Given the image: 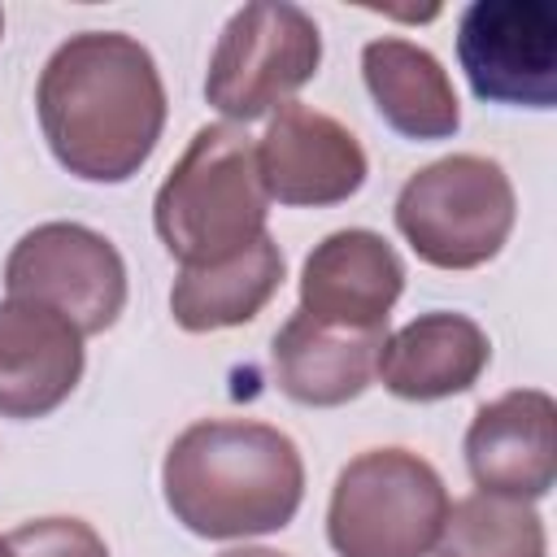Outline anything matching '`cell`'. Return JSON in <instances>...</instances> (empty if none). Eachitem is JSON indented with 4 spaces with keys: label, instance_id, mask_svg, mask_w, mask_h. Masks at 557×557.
I'll return each mask as SVG.
<instances>
[{
    "label": "cell",
    "instance_id": "obj_1",
    "mask_svg": "<svg viewBox=\"0 0 557 557\" xmlns=\"http://www.w3.org/2000/svg\"><path fill=\"white\" fill-rule=\"evenodd\" d=\"M35 109L52 157L74 178L126 183L161 139L165 87L139 39L83 30L48 57Z\"/></svg>",
    "mask_w": 557,
    "mask_h": 557
},
{
    "label": "cell",
    "instance_id": "obj_2",
    "mask_svg": "<svg viewBox=\"0 0 557 557\" xmlns=\"http://www.w3.org/2000/svg\"><path fill=\"white\" fill-rule=\"evenodd\" d=\"M161 487L170 513L205 540L283 531L305 496L296 444L265 422H191L165 453Z\"/></svg>",
    "mask_w": 557,
    "mask_h": 557
},
{
    "label": "cell",
    "instance_id": "obj_3",
    "mask_svg": "<svg viewBox=\"0 0 557 557\" xmlns=\"http://www.w3.org/2000/svg\"><path fill=\"white\" fill-rule=\"evenodd\" d=\"M265 213L270 191L261 183L257 144L231 122L200 126L152 200L157 235L183 270L226 261L257 244Z\"/></svg>",
    "mask_w": 557,
    "mask_h": 557
},
{
    "label": "cell",
    "instance_id": "obj_4",
    "mask_svg": "<svg viewBox=\"0 0 557 557\" xmlns=\"http://www.w3.org/2000/svg\"><path fill=\"white\" fill-rule=\"evenodd\" d=\"M448 509L431 461L405 448H370L335 479L326 540L339 557H426Z\"/></svg>",
    "mask_w": 557,
    "mask_h": 557
},
{
    "label": "cell",
    "instance_id": "obj_5",
    "mask_svg": "<svg viewBox=\"0 0 557 557\" xmlns=\"http://www.w3.org/2000/svg\"><path fill=\"white\" fill-rule=\"evenodd\" d=\"M513 183L479 152H453L418 174L396 196V226L409 248L435 270H474L492 261L513 231Z\"/></svg>",
    "mask_w": 557,
    "mask_h": 557
},
{
    "label": "cell",
    "instance_id": "obj_6",
    "mask_svg": "<svg viewBox=\"0 0 557 557\" xmlns=\"http://www.w3.org/2000/svg\"><path fill=\"white\" fill-rule=\"evenodd\" d=\"M322 61L318 22L296 4H244L231 13L205 78V96L218 113L252 122L300 91Z\"/></svg>",
    "mask_w": 557,
    "mask_h": 557
},
{
    "label": "cell",
    "instance_id": "obj_7",
    "mask_svg": "<svg viewBox=\"0 0 557 557\" xmlns=\"http://www.w3.org/2000/svg\"><path fill=\"white\" fill-rule=\"evenodd\" d=\"M9 300L65 318L78 335H100L126 305L122 252L83 222H44L26 231L4 261Z\"/></svg>",
    "mask_w": 557,
    "mask_h": 557
},
{
    "label": "cell",
    "instance_id": "obj_8",
    "mask_svg": "<svg viewBox=\"0 0 557 557\" xmlns=\"http://www.w3.org/2000/svg\"><path fill=\"white\" fill-rule=\"evenodd\" d=\"M457 57L487 104H557V13L544 0H474L457 22Z\"/></svg>",
    "mask_w": 557,
    "mask_h": 557
},
{
    "label": "cell",
    "instance_id": "obj_9",
    "mask_svg": "<svg viewBox=\"0 0 557 557\" xmlns=\"http://www.w3.org/2000/svg\"><path fill=\"white\" fill-rule=\"evenodd\" d=\"M257 165L278 205H339L366 183V148L357 135L300 100H287L257 144Z\"/></svg>",
    "mask_w": 557,
    "mask_h": 557
},
{
    "label": "cell",
    "instance_id": "obj_10",
    "mask_svg": "<svg viewBox=\"0 0 557 557\" xmlns=\"http://www.w3.org/2000/svg\"><path fill=\"white\" fill-rule=\"evenodd\" d=\"M466 466L479 492L540 500L557 479V405L548 392L518 387L483 405L466 431Z\"/></svg>",
    "mask_w": 557,
    "mask_h": 557
},
{
    "label": "cell",
    "instance_id": "obj_11",
    "mask_svg": "<svg viewBox=\"0 0 557 557\" xmlns=\"http://www.w3.org/2000/svg\"><path fill=\"white\" fill-rule=\"evenodd\" d=\"M400 292L405 265L396 248L361 226L326 235L300 270V313L335 326H387Z\"/></svg>",
    "mask_w": 557,
    "mask_h": 557
},
{
    "label": "cell",
    "instance_id": "obj_12",
    "mask_svg": "<svg viewBox=\"0 0 557 557\" xmlns=\"http://www.w3.org/2000/svg\"><path fill=\"white\" fill-rule=\"evenodd\" d=\"M383 344L387 326H335L309 313H292L274 335L270 361L283 396L296 405L335 409L370 387Z\"/></svg>",
    "mask_w": 557,
    "mask_h": 557
},
{
    "label": "cell",
    "instance_id": "obj_13",
    "mask_svg": "<svg viewBox=\"0 0 557 557\" xmlns=\"http://www.w3.org/2000/svg\"><path fill=\"white\" fill-rule=\"evenodd\" d=\"M83 379V335L52 309L0 305V413L44 418Z\"/></svg>",
    "mask_w": 557,
    "mask_h": 557
},
{
    "label": "cell",
    "instance_id": "obj_14",
    "mask_svg": "<svg viewBox=\"0 0 557 557\" xmlns=\"http://www.w3.org/2000/svg\"><path fill=\"white\" fill-rule=\"evenodd\" d=\"M492 344L483 326L466 313H422L379 352V379L400 400H444L479 383L487 370Z\"/></svg>",
    "mask_w": 557,
    "mask_h": 557
},
{
    "label": "cell",
    "instance_id": "obj_15",
    "mask_svg": "<svg viewBox=\"0 0 557 557\" xmlns=\"http://www.w3.org/2000/svg\"><path fill=\"white\" fill-rule=\"evenodd\" d=\"M361 74L374 109L396 135L448 139L461 126V104L448 70L409 39H374L361 48Z\"/></svg>",
    "mask_w": 557,
    "mask_h": 557
},
{
    "label": "cell",
    "instance_id": "obj_16",
    "mask_svg": "<svg viewBox=\"0 0 557 557\" xmlns=\"http://www.w3.org/2000/svg\"><path fill=\"white\" fill-rule=\"evenodd\" d=\"M283 283V252L270 235L248 244L244 252L213 261V265H187L170 287V313L183 331H226L252 322L270 296Z\"/></svg>",
    "mask_w": 557,
    "mask_h": 557
},
{
    "label": "cell",
    "instance_id": "obj_17",
    "mask_svg": "<svg viewBox=\"0 0 557 557\" xmlns=\"http://www.w3.org/2000/svg\"><path fill=\"white\" fill-rule=\"evenodd\" d=\"M544 522L527 500L474 492L448 509L435 557H544Z\"/></svg>",
    "mask_w": 557,
    "mask_h": 557
},
{
    "label": "cell",
    "instance_id": "obj_18",
    "mask_svg": "<svg viewBox=\"0 0 557 557\" xmlns=\"http://www.w3.org/2000/svg\"><path fill=\"white\" fill-rule=\"evenodd\" d=\"M13 557H109L104 540L83 518H35L9 535Z\"/></svg>",
    "mask_w": 557,
    "mask_h": 557
},
{
    "label": "cell",
    "instance_id": "obj_19",
    "mask_svg": "<svg viewBox=\"0 0 557 557\" xmlns=\"http://www.w3.org/2000/svg\"><path fill=\"white\" fill-rule=\"evenodd\" d=\"M222 557H283V553H274V548H231Z\"/></svg>",
    "mask_w": 557,
    "mask_h": 557
},
{
    "label": "cell",
    "instance_id": "obj_20",
    "mask_svg": "<svg viewBox=\"0 0 557 557\" xmlns=\"http://www.w3.org/2000/svg\"><path fill=\"white\" fill-rule=\"evenodd\" d=\"M0 557H13V553H9V540H0Z\"/></svg>",
    "mask_w": 557,
    "mask_h": 557
},
{
    "label": "cell",
    "instance_id": "obj_21",
    "mask_svg": "<svg viewBox=\"0 0 557 557\" xmlns=\"http://www.w3.org/2000/svg\"><path fill=\"white\" fill-rule=\"evenodd\" d=\"M0 35H4V13H0Z\"/></svg>",
    "mask_w": 557,
    "mask_h": 557
}]
</instances>
